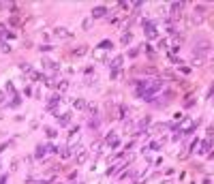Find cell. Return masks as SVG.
Returning a JSON list of instances; mask_svg holds the SVG:
<instances>
[{"label": "cell", "instance_id": "cell-46", "mask_svg": "<svg viewBox=\"0 0 214 184\" xmlns=\"http://www.w3.org/2000/svg\"><path fill=\"white\" fill-rule=\"evenodd\" d=\"M212 69H214V66H212Z\"/></svg>", "mask_w": 214, "mask_h": 184}, {"label": "cell", "instance_id": "cell-18", "mask_svg": "<svg viewBox=\"0 0 214 184\" xmlns=\"http://www.w3.org/2000/svg\"><path fill=\"white\" fill-rule=\"evenodd\" d=\"M69 86H71L69 79H60V82H58V92H67L69 90Z\"/></svg>", "mask_w": 214, "mask_h": 184}, {"label": "cell", "instance_id": "cell-42", "mask_svg": "<svg viewBox=\"0 0 214 184\" xmlns=\"http://www.w3.org/2000/svg\"><path fill=\"white\" fill-rule=\"evenodd\" d=\"M180 71H182V73L186 75V73H191V66H180Z\"/></svg>", "mask_w": 214, "mask_h": 184}, {"label": "cell", "instance_id": "cell-3", "mask_svg": "<svg viewBox=\"0 0 214 184\" xmlns=\"http://www.w3.org/2000/svg\"><path fill=\"white\" fill-rule=\"evenodd\" d=\"M73 152H75V163H77V165H84L86 161H88V154H90V150H88V148H84V146H77Z\"/></svg>", "mask_w": 214, "mask_h": 184}, {"label": "cell", "instance_id": "cell-17", "mask_svg": "<svg viewBox=\"0 0 214 184\" xmlns=\"http://www.w3.org/2000/svg\"><path fill=\"white\" fill-rule=\"evenodd\" d=\"M165 129H167V124H154V126H152V129H150L146 135H154V133H161V131H165Z\"/></svg>", "mask_w": 214, "mask_h": 184}, {"label": "cell", "instance_id": "cell-39", "mask_svg": "<svg viewBox=\"0 0 214 184\" xmlns=\"http://www.w3.org/2000/svg\"><path fill=\"white\" fill-rule=\"evenodd\" d=\"M0 37H6V26L0 24Z\"/></svg>", "mask_w": 214, "mask_h": 184}, {"label": "cell", "instance_id": "cell-8", "mask_svg": "<svg viewBox=\"0 0 214 184\" xmlns=\"http://www.w3.org/2000/svg\"><path fill=\"white\" fill-rule=\"evenodd\" d=\"M122 62H124V56H116V58H114V60L109 62V69H111V71L116 73V71H118V69L122 66Z\"/></svg>", "mask_w": 214, "mask_h": 184}, {"label": "cell", "instance_id": "cell-7", "mask_svg": "<svg viewBox=\"0 0 214 184\" xmlns=\"http://www.w3.org/2000/svg\"><path fill=\"white\" fill-rule=\"evenodd\" d=\"M204 19H206V17H204L201 13H193V15L188 17V24H191V26H199V24H204Z\"/></svg>", "mask_w": 214, "mask_h": 184}, {"label": "cell", "instance_id": "cell-29", "mask_svg": "<svg viewBox=\"0 0 214 184\" xmlns=\"http://www.w3.org/2000/svg\"><path fill=\"white\" fill-rule=\"evenodd\" d=\"M45 133H47V137H49V139H54L56 135H58V133H56V129H45Z\"/></svg>", "mask_w": 214, "mask_h": 184}, {"label": "cell", "instance_id": "cell-9", "mask_svg": "<svg viewBox=\"0 0 214 184\" xmlns=\"http://www.w3.org/2000/svg\"><path fill=\"white\" fill-rule=\"evenodd\" d=\"M182 6H184V2H173V4L169 6L171 17H176V19H178V17H180V11H182Z\"/></svg>", "mask_w": 214, "mask_h": 184}, {"label": "cell", "instance_id": "cell-33", "mask_svg": "<svg viewBox=\"0 0 214 184\" xmlns=\"http://www.w3.org/2000/svg\"><path fill=\"white\" fill-rule=\"evenodd\" d=\"M184 103H186V107H191V105H195V96H186V101H184Z\"/></svg>", "mask_w": 214, "mask_h": 184}, {"label": "cell", "instance_id": "cell-44", "mask_svg": "<svg viewBox=\"0 0 214 184\" xmlns=\"http://www.w3.org/2000/svg\"><path fill=\"white\" fill-rule=\"evenodd\" d=\"M204 184H212V180H210V178H206V180H204Z\"/></svg>", "mask_w": 214, "mask_h": 184}, {"label": "cell", "instance_id": "cell-40", "mask_svg": "<svg viewBox=\"0 0 214 184\" xmlns=\"http://www.w3.org/2000/svg\"><path fill=\"white\" fill-rule=\"evenodd\" d=\"M0 49H2V51H4V54H9V51H11V47L6 45V43H2V45H0Z\"/></svg>", "mask_w": 214, "mask_h": 184}, {"label": "cell", "instance_id": "cell-15", "mask_svg": "<svg viewBox=\"0 0 214 184\" xmlns=\"http://www.w3.org/2000/svg\"><path fill=\"white\" fill-rule=\"evenodd\" d=\"M210 146H212V139L208 137L204 143H201V150H197V152H199V154H208V152H210Z\"/></svg>", "mask_w": 214, "mask_h": 184}, {"label": "cell", "instance_id": "cell-34", "mask_svg": "<svg viewBox=\"0 0 214 184\" xmlns=\"http://www.w3.org/2000/svg\"><path fill=\"white\" fill-rule=\"evenodd\" d=\"M197 143H199V139H193V141H191V146H188V152H193V150L197 148Z\"/></svg>", "mask_w": 214, "mask_h": 184}, {"label": "cell", "instance_id": "cell-31", "mask_svg": "<svg viewBox=\"0 0 214 184\" xmlns=\"http://www.w3.org/2000/svg\"><path fill=\"white\" fill-rule=\"evenodd\" d=\"M4 88H6V92H9V94H13V96H15V88H13V84H11V82H9Z\"/></svg>", "mask_w": 214, "mask_h": 184}, {"label": "cell", "instance_id": "cell-32", "mask_svg": "<svg viewBox=\"0 0 214 184\" xmlns=\"http://www.w3.org/2000/svg\"><path fill=\"white\" fill-rule=\"evenodd\" d=\"M137 54H139V47H133V49H128V56H131V58H135Z\"/></svg>", "mask_w": 214, "mask_h": 184}, {"label": "cell", "instance_id": "cell-12", "mask_svg": "<svg viewBox=\"0 0 214 184\" xmlns=\"http://www.w3.org/2000/svg\"><path fill=\"white\" fill-rule=\"evenodd\" d=\"M105 13H107L105 6H96V9L92 11V17H94V19H101V17H105Z\"/></svg>", "mask_w": 214, "mask_h": 184}, {"label": "cell", "instance_id": "cell-27", "mask_svg": "<svg viewBox=\"0 0 214 184\" xmlns=\"http://www.w3.org/2000/svg\"><path fill=\"white\" fill-rule=\"evenodd\" d=\"M19 71H24V73H30V64H28V62H19Z\"/></svg>", "mask_w": 214, "mask_h": 184}, {"label": "cell", "instance_id": "cell-28", "mask_svg": "<svg viewBox=\"0 0 214 184\" xmlns=\"http://www.w3.org/2000/svg\"><path fill=\"white\" fill-rule=\"evenodd\" d=\"M169 45V39H159V49H165Z\"/></svg>", "mask_w": 214, "mask_h": 184}, {"label": "cell", "instance_id": "cell-35", "mask_svg": "<svg viewBox=\"0 0 214 184\" xmlns=\"http://www.w3.org/2000/svg\"><path fill=\"white\" fill-rule=\"evenodd\" d=\"M99 148H101V141H94L92 148H90V152H99Z\"/></svg>", "mask_w": 214, "mask_h": 184}, {"label": "cell", "instance_id": "cell-22", "mask_svg": "<svg viewBox=\"0 0 214 184\" xmlns=\"http://www.w3.org/2000/svg\"><path fill=\"white\" fill-rule=\"evenodd\" d=\"M101 49H105V51H111V49H114V43H111V41H101Z\"/></svg>", "mask_w": 214, "mask_h": 184}, {"label": "cell", "instance_id": "cell-5", "mask_svg": "<svg viewBox=\"0 0 214 184\" xmlns=\"http://www.w3.org/2000/svg\"><path fill=\"white\" fill-rule=\"evenodd\" d=\"M159 37V32H156V26L154 24H146V39H156Z\"/></svg>", "mask_w": 214, "mask_h": 184}, {"label": "cell", "instance_id": "cell-6", "mask_svg": "<svg viewBox=\"0 0 214 184\" xmlns=\"http://www.w3.org/2000/svg\"><path fill=\"white\" fill-rule=\"evenodd\" d=\"M107 54H109V51H105V49H101V47H96V49H92V58H94L96 62H101V60H105V58H107Z\"/></svg>", "mask_w": 214, "mask_h": 184}, {"label": "cell", "instance_id": "cell-37", "mask_svg": "<svg viewBox=\"0 0 214 184\" xmlns=\"http://www.w3.org/2000/svg\"><path fill=\"white\" fill-rule=\"evenodd\" d=\"M120 9H122V11H131V4H128V2H120Z\"/></svg>", "mask_w": 214, "mask_h": 184}, {"label": "cell", "instance_id": "cell-4", "mask_svg": "<svg viewBox=\"0 0 214 184\" xmlns=\"http://www.w3.org/2000/svg\"><path fill=\"white\" fill-rule=\"evenodd\" d=\"M51 34H54L56 39H62V41H67V39H71V37H73V32H71V30H67V28H62V26L54 28V30H51Z\"/></svg>", "mask_w": 214, "mask_h": 184}, {"label": "cell", "instance_id": "cell-11", "mask_svg": "<svg viewBox=\"0 0 214 184\" xmlns=\"http://www.w3.org/2000/svg\"><path fill=\"white\" fill-rule=\"evenodd\" d=\"M71 54H73L75 58H82V56H86V54H88V45H79V47H75Z\"/></svg>", "mask_w": 214, "mask_h": 184}, {"label": "cell", "instance_id": "cell-38", "mask_svg": "<svg viewBox=\"0 0 214 184\" xmlns=\"http://www.w3.org/2000/svg\"><path fill=\"white\" fill-rule=\"evenodd\" d=\"M182 137V133H180V131H176V133H173V135H171V141H178V139Z\"/></svg>", "mask_w": 214, "mask_h": 184}, {"label": "cell", "instance_id": "cell-45", "mask_svg": "<svg viewBox=\"0 0 214 184\" xmlns=\"http://www.w3.org/2000/svg\"><path fill=\"white\" fill-rule=\"evenodd\" d=\"M161 184H173V182H171V180H165V182H161Z\"/></svg>", "mask_w": 214, "mask_h": 184}, {"label": "cell", "instance_id": "cell-13", "mask_svg": "<svg viewBox=\"0 0 214 184\" xmlns=\"http://www.w3.org/2000/svg\"><path fill=\"white\" fill-rule=\"evenodd\" d=\"M191 64H193V66H204V64H206V58H201V56H191Z\"/></svg>", "mask_w": 214, "mask_h": 184}, {"label": "cell", "instance_id": "cell-36", "mask_svg": "<svg viewBox=\"0 0 214 184\" xmlns=\"http://www.w3.org/2000/svg\"><path fill=\"white\" fill-rule=\"evenodd\" d=\"M182 120H184V114H176L173 116V122H182Z\"/></svg>", "mask_w": 214, "mask_h": 184}, {"label": "cell", "instance_id": "cell-10", "mask_svg": "<svg viewBox=\"0 0 214 184\" xmlns=\"http://www.w3.org/2000/svg\"><path fill=\"white\" fill-rule=\"evenodd\" d=\"M58 103H60V92H56V94L49 96V101H47V109H54V105H58Z\"/></svg>", "mask_w": 214, "mask_h": 184}, {"label": "cell", "instance_id": "cell-24", "mask_svg": "<svg viewBox=\"0 0 214 184\" xmlns=\"http://www.w3.org/2000/svg\"><path fill=\"white\" fill-rule=\"evenodd\" d=\"M82 28H84V30H90V28H92V19H90V17H86L84 22H82Z\"/></svg>", "mask_w": 214, "mask_h": 184}, {"label": "cell", "instance_id": "cell-25", "mask_svg": "<svg viewBox=\"0 0 214 184\" xmlns=\"http://www.w3.org/2000/svg\"><path fill=\"white\" fill-rule=\"evenodd\" d=\"M45 150H47L45 146H37V152H34V156H37V158H41L43 154H45Z\"/></svg>", "mask_w": 214, "mask_h": 184}, {"label": "cell", "instance_id": "cell-43", "mask_svg": "<svg viewBox=\"0 0 214 184\" xmlns=\"http://www.w3.org/2000/svg\"><path fill=\"white\" fill-rule=\"evenodd\" d=\"M0 184H6V176H2V178H0Z\"/></svg>", "mask_w": 214, "mask_h": 184}, {"label": "cell", "instance_id": "cell-23", "mask_svg": "<svg viewBox=\"0 0 214 184\" xmlns=\"http://www.w3.org/2000/svg\"><path fill=\"white\" fill-rule=\"evenodd\" d=\"M163 143H165V139H159V141H152V146H150V150H161V148H163Z\"/></svg>", "mask_w": 214, "mask_h": 184}, {"label": "cell", "instance_id": "cell-20", "mask_svg": "<svg viewBox=\"0 0 214 184\" xmlns=\"http://www.w3.org/2000/svg\"><path fill=\"white\" fill-rule=\"evenodd\" d=\"M86 109H88V114H90V118H94V116H99V107H96L94 103H90V105H88Z\"/></svg>", "mask_w": 214, "mask_h": 184}, {"label": "cell", "instance_id": "cell-14", "mask_svg": "<svg viewBox=\"0 0 214 184\" xmlns=\"http://www.w3.org/2000/svg\"><path fill=\"white\" fill-rule=\"evenodd\" d=\"M99 122H101V118H99V116L90 118V120H88V129H90V131H96V129H99Z\"/></svg>", "mask_w": 214, "mask_h": 184}, {"label": "cell", "instance_id": "cell-30", "mask_svg": "<svg viewBox=\"0 0 214 184\" xmlns=\"http://www.w3.org/2000/svg\"><path fill=\"white\" fill-rule=\"evenodd\" d=\"M163 77H167V79H176V82H180V79H178V77H176V75H173L171 71H165V73H163Z\"/></svg>", "mask_w": 214, "mask_h": 184}, {"label": "cell", "instance_id": "cell-41", "mask_svg": "<svg viewBox=\"0 0 214 184\" xmlns=\"http://www.w3.org/2000/svg\"><path fill=\"white\" fill-rule=\"evenodd\" d=\"M39 49H41V51H51L54 47H51V45H41V47H39Z\"/></svg>", "mask_w": 214, "mask_h": 184}, {"label": "cell", "instance_id": "cell-21", "mask_svg": "<svg viewBox=\"0 0 214 184\" xmlns=\"http://www.w3.org/2000/svg\"><path fill=\"white\" fill-rule=\"evenodd\" d=\"M69 122H71V114H62V116H58V124L64 126V124H69Z\"/></svg>", "mask_w": 214, "mask_h": 184}, {"label": "cell", "instance_id": "cell-16", "mask_svg": "<svg viewBox=\"0 0 214 184\" xmlns=\"http://www.w3.org/2000/svg\"><path fill=\"white\" fill-rule=\"evenodd\" d=\"M71 105H73L75 109H86V107H88V103H86V98H75V101H73Z\"/></svg>", "mask_w": 214, "mask_h": 184}, {"label": "cell", "instance_id": "cell-2", "mask_svg": "<svg viewBox=\"0 0 214 184\" xmlns=\"http://www.w3.org/2000/svg\"><path fill=\"white\" fill-rule=\"evenodd\" d=\"M212 49L210 45V41H197L195 47H193V56H201V58H206V54Z\"/></svg>", "mask_w": 214, "mask_h": 184}, {"label": "cell", "instance_id": "cell-19", "mask_svg": "<svg viewBox=\"0 0 214 184\" xmlns=\"http://www.w3.org/2000/svg\"><path fill=\"white\" fill-rule=\"evenodd\" d=\"M131 41H133V34H131V32H122V37H120V43H122V45H128Z\"/></svg>", "mask_w": 214, "mask_h": 184}, {"label": "cell", "instance_id": "cell-1", "mask_svg": "<svg viewBox=\"0 0 214 184\" xmlns=\"http://www.w3.org/2000/svg\"><path fill=\"white\" fill-rule=\"evenodd\" d=\"M133 86H137V96L143 101H152L156 92L163 90V82L161 79H141V82H131Z\"/></svg>", "mask_w": 214, "mask_h": 184}, {"label": "cell", "instance_id": "cell-26", "mask_svg": "<svg viewBox=\"0 0 214 184\" xmlns=\"http://www.w3.org/2000/svg\"><path fill=\"white\" fill-rule=\"evenodd\" d=\"M60 154H62V158H69V156H71L73 152H71V148L67 146V148H62V150H60Z\"/></svg>", "mask_w": 214, "mask_h": 184}]
</instances>
